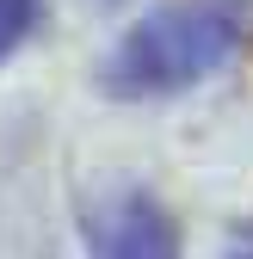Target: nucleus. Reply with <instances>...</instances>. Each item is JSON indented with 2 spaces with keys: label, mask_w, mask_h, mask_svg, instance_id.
<instances>
[{
  "label": "nucleus",
  "mask_w": 253,
  "mask_h": 259,
  "mask_svg": "<svg viewBox=\"0 0 253 259\" xmlns=\"http://www.w3.org/2000/svg\"><path fill=\"white\" fill-rule=\"evenodd\" d=\"M44 19V0H0V62H7Z\"/></svg>",
  "instance_id": "nucleus-3"
},
{
  "label": "nucleus",
  "mask_w": 253,
  "mask_h": 259,
  "mask_svg": "<svg viewBox=\"0 0 253 259\" xmlns=\"http://www.w3.org/2000/svg\"><path fill=\"white\" fill-rule=\"evenodd\" d=\"M235 50H241V19L223 0H173L117 37L99 80L111 99H173L210 80L216 68H229Z\"/></svg>",
  "instance_id": "nucleus-1"
},
{
  "label": "nucleus",
  "mask_w": 253,
  "mask_h": 259,
  "mask_svg": "<svg viewBox=\"0 0 253 259\" xmlns=\"http://www.w3.org/2000/svg\"><path fill=\"white\" fill-rule=\"evenodd\" d=\"M229 259H253V235H241V241L229 247Z\"/></svg>",
  "instance_id": "nucleus-4"
},
{
  "label": "nucleus",
  "mask_w": 253,
  "mask_h": 259,
  "mask_svg": "<svg viewBox=\"0 0 253 259\" xmlns=\"http://www.w3.org/2000/svg\"><path fill=\"white\" fill-rule=\"evenodd\" d=\"M80 235L93 259H179V229L148 185H99L80 198Z\"/></svg>",
  "instance_id": "nucleus-2"
}]
</instances>
